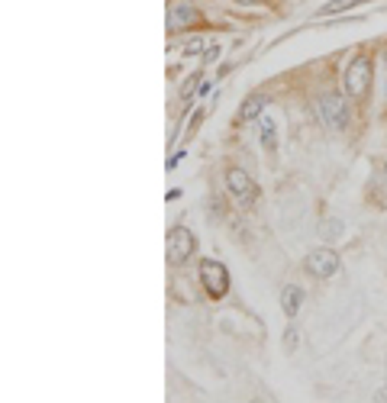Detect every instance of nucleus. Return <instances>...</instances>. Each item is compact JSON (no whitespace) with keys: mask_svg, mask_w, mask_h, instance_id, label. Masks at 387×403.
Here are the masks:
<instances>
[{"mask_svg":"<svg viewBox=\"0 0 387 403\" xmlns=\"http://www.w3.org/2000/svg\"><path fill=\"white\" fill-rule=\"evenodd\" d=\"M262 136H264V145H274V123L268 120L262 123Z\"/></svg>","mask_w":387,"mask_h":403,"instance_id":"12","label":"nucleus"},{"mask_svg":"<svg viewBox=\"0 0 387 403\" xmlns=\"http://www.w3.org/2000/svg\"><path fill=\"white\" fill-rule=\"evenodd\" d=\"M200 48H204V42H200V39H194V42L188 46V55H197Z\"/></svg>","mask_w":387,"mask_h":403,"instance_id":"14","label":"nucleus"},{"mask_svg":"<svg viewBox=\"0 0 387 403\" xmlns=\"http://www.w3.org/2000/svg\"><path fill=\"white\" fill-rule=\"evenodd\" d=\"M316 110H320V120L326 123L330 129L342 132L349 126V103H345L342 94H323L320 100H316Z\"/></svg>","mask_w":387,"mask_h":403,"instance_id":"3","label":"nucleus"},{"mask_svg":"<svg viewBox=\"0 0 387 403\" xmlns=\"http://www.w3.org/2000/svg\"><path fill=\"white\" fill-rule=\"evenodd\" d=\"M375 397H378V400H387V387H381V391H378Z\"/></svg>","mask_w":387,"mask_h":403,"instance_id":"15","label":"nucleus"},{"mask_svg":"<svg viewBox=\"0 0 387 403\" xmlns=\"http://www.w3.org/2000/svg\"><path fill=\"white\" fill-rule=\"evenodd\" d=\"M197 252V239L188 226H174L168 233V265H184L190 255Z\"/></svg>","mask_w":387,"mask_h":403,"instance_id":"4","label":"nucleus"},{"mask_svg":"<svg viewBox=\"0 0 387 403\" xmlns=\"http://www.w3.org/2000/svg\"><path fill=\"white\" fill-rule=\"evenodd\" d=\"M197 7L188 3V0H174L168 7V33H181V29H188L197 23Z\"/></svg>","mask_w":387,"mask_h":403,"instance_id":"7","label":"nucleus"},{"mask_svg":"<svg viewBox=\"0 0 387 403\" xmlns=\"http://www.w3.org/2000/svg\"><path fill=\"white\" fill-rule=\"evenodd\" d=\"M264 107H268V94L255 91V94H252V97H246V100H242V107H239V120H242V123L258 120Z\"/></svg>","mask_w":387,"mask_h":403,"instance_id":"9","label":"nucleus"},{"mask_svg":"<svg viewBox=\"0 0 387 403\" xmlns=\"http://www.w3.org/2000/svg\"><path fill=\"white\" fill-rule=\"evenodd\" d=\"M342 84H345V94L349 97H365L371 84V58L368 55H355L345 65V75H342Z\"/></svg>","mask_w":387,"mask_h":403,"instance_id":"1","label":"nucleus"},{"mask_svg":"<svg viewBox=\"0 0 387 403\" xmlns=\"http://www.w3.org/2000/svg\"><path fill=\"white\" fill-rule=\"evenodd\" d=\"M236 3H258V0H236Z\"/></svg>","mask_w":387,"mask_h":403,"instance_id":"16","label":"nucleus"},{"mask_svg":"<svg viewBox=\"0 0 387 403\" xmlns=\"http://www.w3.org/2000/svg\"><path fill=\"white\" fill-rule=\"evenodd\" d=\"M320 235L323 239H336V235H342V223L339 220H330V223L320 226Z\"/></svg>","mask_w":387,"mask_h":403,"instance_id":"11","label":"nucleus"},{"mask_svg":"<svg viewBox=\"0 0 387 403\" xmlns=\"http://www.w3.org/2000/svg\"><path fill=\"white\" fill-rule=\"evenodd\" d=\"M284 346H287V348L297 346V332H294V329H287V336H284Z\"/></svg>","mask_w":387,"mask_h":403,"instance_id":"13","label":"nucleus"},{"mask_svg":"<svg viewBox=\"0 0 387 403\" xmlns=\"http://www.w3.org/2000/svg\"><path fill=\"white\" fill-rule=\"evenodd\" d=\"M355 3H365V0H332V3H326V7L320 10V17H336V13H345V10L355 7Z\"/></svg>","mask_w":387,"mask_h":403,"instance_id":"10","label":"nucleus"},{"mask_svg":"<svg viewBox=\"0 0 387 403\" xmlns=\"http://www.w3.org/2000/svg\"><path fill=\"white\" fill-rule=\"evenodd\" d=\"M281 307H284V316L287 319H294L297 313H300V307H303V287L300 284H287L281 291Z\"/></svg>","mask_w":387,"mask_h":403,"instance_id":"8","label":"nucleus"},{"mask_svg":"<svg viewBox=\"0 0 387 403\" xmlns=\"http://www.w3.org/2000/svg\"><path fill=\"white\" fill-rule=\"evenodd\" d=\"M226 190L239 200V204H255V197H258L255 181L249 178L242 168H229L226 171Z\"/></svg>","mask_w":387,"mask_h":403,"instance_id":"6","label":"nucleus"},{"mask_svg":"<svg viewBox=\"0 0 387 403\" xmlns=\"http://www.w3.org/2000/svg\"><path fill=\"white\" fill-rule=\"evenodd\" d=\"M303 265H307V274L326 281V278H332V274L339 271V255L332 252V249H313Z\"/></svg>","mask_w":387,"mask_h":403,"instance_id":"5","label":"nucleus"},{"mask_svg":"<svg viewBox=\"0 0 387 403\" xmlns=\"http://www.w3.org/2000/svg\"><path fill=\"white\" fill-rule=\"evenodd\" d=\"M200 284H204V291H207L213 301L226 297V294H229V271H226V265L217 262V258H204V262H200Z\"/></svg>","mask_w":387,"mask_h":403,"instance_id":"2","label":"nucleus"}]
</instances>
